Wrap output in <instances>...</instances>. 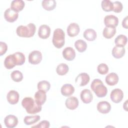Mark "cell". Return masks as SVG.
<instances>
[{
	"instance_id": "34",
	"label": "cell",
	"mask_w": 128,
	"mask_h": 128,
	"mask_svg": "<svg viewBox=\"0 0 128 128\" xmlns=\"http://www.w3.org/2000/svg\"><path fill=\"white\" fill-rule=\"evenodd\" d=\"M12 79L16 82H21L23 78L22 74L19 70H16L13 71L10 74Z\"/></svg>"
},
{
	"instance_id": "28",
	"label": "cell",
	"mask_w": 128,
	"mask_h": 128,
	"mask_svg": "<svg viewBox=\"0 0 128 128\" xmlns=\"http://www.w3.org/2000/svg\"><path fill=\"white\" fill-rule=\"evenodd\" d=\"M40 118V117L38 115L26 116L24 118V122L26 125H31L38 122Z\"/></svg>"
},
{
	"instance_id": "22",
	"label": "cell",
	"mask_w": 128,
	"mask_h": 128,
	"mask_svg": "<svg viewBox=\"0 0 128 128\" xmlns=\"http://www.w3.org/2000/svg\"><path fill=\"white\" fill-rule=\"evenodd\" d=\"M126 52L124 46H116L112 50V55L116 58H120L124 55Z\"/></svg>"
},
{
	"instance_id": "31",
	"label": "cell",
	"mask_w": 128,
	"mask_h": 128,
	"mask_svg": "<svg viewBox=\"0 0 128 128\" xmlns=\"http://www.w3.org/2000/svg\"><path fill=\"white\" fill-rule=\"evenodd\" d=\"M102 10L104 12H110L113 10V3L110 0H103L101 3Z\"/></svg>"
},
{
	"instance_id": "32",
	"label": "cell",
	"mask_w": 128,
	"mask_h": 128,
	"mask_svg": "<svg viewBox=\"0 0 128 128\" xmlns=\"http://www.w3.org/2000/svg\"><path fill=\"white\" fill-rule=\"evenodd\" d=\"M37 87L38 90H42L46 92L50 89V84L48 81L42 80L38 82Z\"/></svg>"
},
{
	"instance_id": "33",
	"label": "cell",
	"mask_w": 128,
	"mask_h": 128,
	"mask_svg": "<svg viewBox=\"0 0 128 128\" xmlns=\"http://www.w3.org/2000/svg\"><path fill=\"white\" fill-rule=\"evenodd\" d=\"M16 58V66H22V65L26 60V58L24 54L21 52H16L13 54Z\"/></svg>"
},
{
	"instance_id": "18",
	"label": "cell",
	"mask_w": 128,
	"mask_h": 128,
	"mask_svg": "<svg viewBox=\"0 0 128 128\" xmlns=\"http://www.w3.org/2000/svg\"><path fill=\"white\" fill-rule=\"evenodd\" d=\"M16 65V58L14 54L8 56L4 59V66L7 69L10 70L14 68Z\"/></svg>"
},
{
	"instance_id": "8",
	"label": "cell",
	"mask_w": 128,
	"mask_h": 128,
	"mask_svg": "<svg viewBox=\"0 0 128 128\" xmlns=\"http://www.w3.org/2000/svg\"><path fill=\"white\" fill-rule=\"evenodd\" d=\"M90 78L89 75L86 72L80 74L76 78L75 82L80 86L86 85L90 82Z\"/></svg>"
},
{
	"instance_id": "16",
	"label": "cell",
	"mask_w": 128,
	"mask_h": 128,
	"mask_svg": "<svg viewBox=\"0 0 128 128\" xmlns=\"http://www.w3.org/2000/svg\"><path fill=\"white\" fill-rule=\"evenodd\" d=\"M80 98L84 104H89L93 99V96L91 91L88 89L83 90L80 93Z\"/></svg>"
},
{
	"instance_id": "39",
	"label": "cell",
	"mask_w": 128,
	"mask_h": 128,
	"mask_svg": "<svg viewBox=\"0 0 128 128\" xmlns=\"http://www.w3.org/2000/svg\"><path fill=\"white\" fill-rule=\"evenodd\" d=\"M122 26L123 28L128 29V16H126L123 20L122 22Z\"/></svg>"
},
{
	"instance_id": "38",
	"label": "cell",
	"mask_w": 128,
	"mask_h": 128,
	"mask_svg": "<svg viewBox=\"0 0 128 128\" xmlns=\"http://www.w3.org/2000/svg\"><path fill=\"white\" fill-rule=\"evenodd\" d=\"M8 50V46L6 43L0 42V56H2Z\"/></svg>"
},
{
	"instance_id": "20",
	"label": "cell",
	"mask_w": 128,
	"mask_h": 128,
	"mask_svg": "<svg viewBox=\"0 0 128 128\" xmlns=\"http://www.w3.org/2000/svg\"><path fill=\"white\" fill-rule=\"evenodd\" d=\"M118 76L115 72H111L108 74L106 77V83L110 86L116 85L118 82Z\"/></svg>"
},
{
	"instance_id": "25",
	"label": "cell",
	"mask_w": 128,
	"mask_h": 128,
	"mask_svg": "<svg viewBox=\"0 0 128 128\" xmlns=\"http://www.w3.org/2000/svg\"><path fill=\"white\" fill-rule=\"evenodd\" d=\"M116 33V28L115 27L106 26L102 32V34L106 38H111Z\"/></svg>"
},
{
	"instance_id": "24",
	"label": "cell",
	"mask_w": 128,
	"mask_h": 128,
	"mask_svg": "<svg viewBox=\"0 0 128 128\" xmlns=\"http://www.w3.org/2000/svg\"><path fill=\"white\" fill-rule=\"evenodd\" d=\"M83 36L88 41H94L96 38L97 34L94 29L88 28L84 30Z\"/></svg>"
},
{
	"instance_id": "1",
	"label": "cell",
	"mask_w": 128,
	"mask_h": 128,
	"mask_svg": "<svg viewBox=\"0 0 128 128\" xmlns=\"http://www.w3.org/2000/svg\"><path fill=\"white\" fill-rule=\"evenodd\" d=\"M22 104L24 108L27 113L30 114H35L42 110V106L38 104L35 100L30 97L24 98L22 102Z\"/></svg>"
},
{
	"instance_id": "19",
	"label": "cell",
	"mask_w": 128,
	"mask_h": 128,
	"mask_svg": "<svg viewBox=\"0 0 128 128\" xmlns=\"http://www.w3.org/2000/svg\"><path fill=\"white\" fill-rule=\"evenodd\" d=\"M78 100L74 96H71L66 98L65 104L66 107L70 110H74L76 109L78 106Z\"/></svg>"
},
{
	"instance_id": "3",
	"label": "cell",
	"mask_w": 128,
	"mask_h": 128,
	"mask_svg": "<svg viewBox=\"0 0 128 128\" xmlns=\"http://www.w3.org/2000/svg\"><path fill=\"white\" fill-rule=\"evenodd\" d=\"M90 88L98 98L104 97L107 94V88L103 84L102 82L100 79L94 80L91 83Z\"/></svg>"
},
{
	"instance_id": "26",
	"label": "cell",
	"mask_w": 128,
	"mask_h": 128,
	"mask_svg": "<svg viewBox=\"0 0 128 128\" xmlns=\"http://www.w3.org/2000/svg\"><path fill=\"white\" fill-rule=\"evenodd\" d=\"M42 6L46 10H54L56 6V2L54 0H44L42 1Z\"/></svg>"
},
{
	"instance_id": "27",
	"label": "cell",
	"mask_w": 128,
	"mask_h": 128,
	"mask_svg": "<svg viewBox=\"0 0 128 128\" xmlns=\"http://www.w3.org/2000/svg\"><path fill=\"white\" fill-rule=\"evenodd\" d=\"M74 46L80 52H84L87 48V44L82 40H78L74 42Z\"/></svg>"
},
{
	"instance_id": "35",
	"label": "cell",
	"mask_w": 128,
	"mask_h": 128,
	"mask_svg": "<svg viewBox=\"0 0 128 128\" xmlns=\"http://www.w3.org/2000/svg\"><path fill=\"white\" fill-rule=\"evenodd\" d=\"M98 72L100 74H106L108 72V67L104 63H102L97 67Z\"/></svg>"
},
{
	"instance_id": "21",
	"label": "cell",
	"mask_w": 128,
	"mask_h": 128,
	"mask_svg": "<svg viewBox=\"0 0 128 128\" xmlns=\"http://www.w3.org/2000/svg\"><path fill=\"white\" fill-rule=\"evenodd\" d=\"M60 91L63 96H69L72 95L74 92V88L70 84H66L62 86Z\"/></svg>"
},
{
	"instance_id": "10",
	"label": "cell",
	"mask_w": 128,
	"mask_h": 128,
	"mask_svg": "<svg viewBox=\"0 0 128 128\" xmlns=\"http://www.w3.org/2000/svg\"><path fill=\"white\" fill-rule=\"evenodd\" d=\"M50 34V28L46 24L41 25L38 28V36L42 39L48 38Z\"/></svg>"
},
{
	"instance_id": "2",
	"label": "cell",
	"mask_w": 128,
	"mask_h": 128,
	"mask_svg": "<svg viewBox=\"0 0 128 128\" xmlns=\"http://www.w3.org/2000/svg\"><path fill=\"white\" fill-rule=\"evenodd\" d=\"M36 27L34 24L30 23L27 26H19L16 30L18 36L23 38H30L34 36Z\"/></svg>"
},
{
	"instance_id": "14",
	"label": "cell",
	"mask_w": 128,
	"mask_h": 128,
	"mask_svg": "<svg viewBox=\"0 0 128 128\" xmlns=\"http://www.w3.org/2000/svg\"><path fill=\"white\" fill-rule=\"evenodd\" d=\"M34 99L36 103L42 106L46 102V92L42 90H38L34 94Z\"/></svg>"
},
{
	"instance_id": "15",
	"label": "cell",
	"mask_w": 128,
	"mask_h": 128,
	"mask_svg": "<svg viewBox=\"0 0 128 128\" xmlns=\"http://www.w3.org/2000/svg\"><path fill=\"white\" fill-rule=\"evenodd\" d=\"M98 110L103 114L108 113L111 110L110 104L106 101H102L99 102L96 106Z\"/></svg>"
},
{
	"instance_id": "29",
	"label": "cell",
	"mask_w": 128,
	"mask_h": 128,
	"mask_svg": "<svg viewBox=\"0 0 128 128\" xmlns=\"http://www.w3.org/2000/svg\"><path fill=\"white\" fill-rule=\"evenodd\" d=\"M69 70L68 66L64 63H62L58 64L56 68V73L60 76H64L66 74Z\"/></svg>"
},
{
	"instance_id": "9",
	"label": "cell",
	"mask_w": 128,
	"mask_h": 128,
	"mask_svg": "<svg viewBox=\"0 0 128 128\" xmlns=\"http://www.w3.org/2000/svg\"><path fill=\"white\" fill-rule=\"evenodd\" d=\"M4 123L6 127L8 128H14L18 124V119L14 115L9 114L6 116L4 119Z\"/></svg>"
},
{
	"instance_id": "12",
	"label": "cell",
	"mask_w": 128,
	"mask_h": 128,
	"mask_svg": "<svg viewBox=\"0 0 128 128\" xmlns=\"http://www.w3.org/2000/svg\"><path fill=\"white\" fill-rule=\"evenodd\" d=\"M67 33L70 37L76 36L80 32V28L78 24L75 22L70 23L67 28Z\"/></svg>"
},
{
	"instance_id": "23",
	"label": "cell",
	"mask_w": 128,
	"mask_h": 128,
	"mask_svg": "<svg viewBox=\"0 0 128 128\" xmlns=\"http://www.w3.org/2000/svg\"><path fill=\"white\" fill-rule=\"evenodd\" d=\"M25 6L24 2L22 0H14L12 2L10 8L18 12L23 10Z\"/></svg>"
},
{
	"instance_id": "17",
	"label": "cell",
	"mask_w": 128,
	"mask_h": 128,
	"mask_svg": "<svg viewBox=\"0 0 128 128\" xmlns=\"http://www.w3.org/2000/svg\"><path fill=\"white\" fill-rule=\"evenodd\" d=\"M19 97L18 93L14 90H10L6 96L7 100L11 104H17L19 100Z\"/></svg>"
},
{
	"instance_id": "6",
	"label": "cell",
	"mask_w": 128,
	"mask_h": 128,
	"mask_svg": "<svg viewBox=\"0 0 128 128\" xmlns=\"http://www.w3.org/2000/svg\"><path fill=\"white\" fill-rule=\"evenodd\" d=\"M4 18L7 22H13L18 19V14L12 10L11 8H8L4 11Z\"/></svg>"
},
{
	"instance_id": "7",
	"label": "cell",
	"mask_w": 128,
	"mask_h": 128,
	"mask_svg": "<svg viewBox=\"0 0 128 128\" xmlns=\"http://www.w3.org/2000/svg\"><path fill=\"white\" fill-rule=\"evenodd\" d=\"M124 98V93L119 88L114 89L110 93V98L114 103L120 102Z\"/></svg>"
},
{
	"instance_id": "11",
	"label": "cell",
	"mask_w": 128,
	"mask_h": 128,
	"mask_svg": "<svg viewBox=\"0 0 128 128\" xmlns=\"http://www.w3.org/2000/svg\"><path fill=\"white\" fill-rule=\"evenodd\" d=\"M104 24L106 26L116 28L118 25V19L114 15H108L104 18Z\"/></svg>"
},
{
	"instance_id": "4",
	"label": "cell",
	"mask_w": 128,
	"mask_h": 128,
	"mask_svg": "<svg viewBox=\"0 0 128 128\" xmlns=\"http://www.w3.org/2000/svg\"><path fill=\"white\" fill-rule=\"evenodd\" d=\"M65 34L61 28H56L52 36V44L57 48H62L65 42Z\"/></svg>"
},
{
	"instance_id": "36",
	"label": "cell",
	"mask_w": 128,
	"mask_h": 128,
	"mask_svg": "<svg viewBox=\"0 0 128 128\" xmlns=\"http://www.w3.org/2000/svg\"><path fill=\"white\" fill-rule=\"evenodd\" d=\"M113 3V11L116 13H119L122 12L123 8V6L121 2L118 1L114 2Z\"/></svg>"
},
{
	"instance_id": "37",
	"label": "cell",
	"mask_w": 128,
	"mask_h": 128,
	"mask_svg": "<svg viewBox=\"0 0 128 128\" xmlns=\"http://www.w3.org/2000/svg\"><path fill=\"white\" fill-rule=\"evenodd\" d=\"M50 126V123L48 120H42L39 122L36 126H33L32 127L36 128H49Z\"/></svg>"
},
{
	"instance_id": "30",
	"label": "cell",
	"mask_w": 128,
	"mask_h": 128,
	"mask_svg": "<svg viewBox=\"0 0 128 128\" xmlns=\"http://www.w3.org/2000/svg\"><path fill=\"white\" fill-rule=\"evenodd\" d=\"M128 41L127 37L124 34L118 35L114 40L116 46H124L126 44Z\"/></svg>"
},
{
	"instance_id": "5",
	"label": "cell",
	"mask_w": 128,
	"mask_h": 128,
	"mask_svg": "<svg viewBox=\"0 0 128 128\" xmlns=\"http://www.w3.org/2000/svg\"><path fill=\"white\" fill-rule=\"evenodd\" d=\"M42 60V54L38 50H34L28 55V62L32 64H38Z\"/></svg>"
},
{
	"instance_id": "13",
	"label": "cell",
	"mask_w": 128,
	"mask_h": 128,
	"mask_svg": "<svg viewBox=\"0 0 128 128\" xmlns=\"http://www.w3.org/2000/svg\"><path fill=\"white\" fill-rule=\"evenodd\" d=\"M62 56L67 60H72L76 57V52L74 50L72 47H66L62 50Z\"/></svg>"
}]
</instances>
